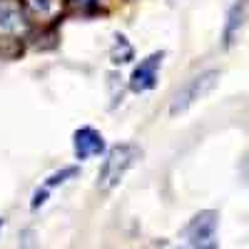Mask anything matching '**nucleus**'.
I'll use <instances>...</instances> for the list:
<instances>
[{
  "label": "nucleus",
  "instance_id": "obj_1",
  "mask_svg": "<svg viewBox=\"0 0 249 249\" xmlns=\"http://www.w3.org/2000/svg\"><path fill=\"white\" fill-rule=\"evenodd\" d=\"M140 157H142V152H140L137 144H130V142L115 144V147L107 152L105 162H102V167H100L97 187H100L102 192L115 190V187L124 179V175H127L135 164H137Z\"/></svg>",
  "mask_w": 249,
  "mask_h": 249
},
{
  "label": "nucleus",
  "instance_id": "obj_2",
  "mask_svg": "<svg viewBox=\"0 0 249 249\" xmlns=\"http://www.w3.org/2000/svg\"><path fill=\"white\" fill-rule=\"evenodd\" d=\"M217 85H219V72H217V70H204V72L195 75L192 80H187L184 85L177 90V95L172 97L170 112H172V115L187 112L192 105H197L199 100H204Z\"/></svg>",
  "mask_w": 249,
  "mask_h": 249
},
{
  "label": "nucleus",
  "instance_id": "obj_3",
  "mask_svg": "<svg viewBox=\"0 0 249 249\" xmlns=\"http://www.w3.org/2000/svg\"><path fill=\"white\" fill-rule=\"evenodd\" d=\"M217 212L204 210L192 217V222L187 224V249H219L217 239Z\"/></svg>",
  "mask_w": 249,
  "mask_h": 249
},
{
  "label": "nucleus",
  "instance_id": "obj_4",
  "mask_svg": "<svg viewBox=\"0 0 249 249\" xmlns=\"http://www.w3.org/2000/svg\"><path fill=\"white\" fill-rule=\"evenodd\" d=\"M162 53H152L150 57H144L140 65L132 70V77H130V88L132 92H147L157 85V75H160V68H162Z\"/></svg>",
  "mask_w": 249,
  "mask_h": 249
},
{
  "label": "nucleus",
  "instance_id": "obj_5",
  "mask_svg": "<svg viewBox=\"0 0 249 249\" xmlns=\"http://www.w3.org/2000/svg\"><path fill=\"white\" fill-rule=\"evenodd\" d=\"M75 157L80 162H85V160H92L97 157L102 150H105V140H102V135L92 127H80L75 132Z\"/></svg>",
  "mask_w": 249,
  "mask_h": 249
},
{
  "label": "nucleus",
  "instance_id": "obj_6",
  "mask_svg": "<svg viewBox=\"0 0 249 249\" xmlns=\"http://www.w3.org/2000/svg\"><path fill=\"white\" fill-rule=\"evenodd\" d=\"M247 18H249V0H237L230 8V13H227V23H224V45L227 48L237 43L242 28L247 25Z\"/></svg>",
  "mask_w": 249,
  "mask_h": 249
},
{
  "label": "nucleus",
  "instance_id": "obj_7",
  "mask_svg": "<svg viewBox=\"0 0 249 249\" xmlns=\"http://www.w3.org/2000/svg\"><path fill=\"white\" fill-rule=\"evenodd\" d=\"M25 30V18L18 3L0 0V35H20Z\"/></svg>",
  "mask_w": 249,
  "mask_h": 249
},
{
  "label": "nucleus",
  "instance_id": "obj_8",
  "mask_svg": "<svg viewBox=\"0 0 249 249\" xmlns=\"http://www.w3.org/2000/svg\"><path fill=\"white\" fill-rule=\"evenodd\" d=\"M23 3L40 20H53L62 8V0H23Z\"/></svg>",
  "mask_w": 249,
  "mask_h": 249
},
{
  "label": "nucleus",
  "instance_id": "obj_9",
  "mask_svg": "<svg viewBox=\"0 0 249 249\" xmlns=\"http://www.w3.org/2000/svg\"><path fill=\"white\" fill-rule=\"evenodd\" d=\"M75 175H77L75 167H65V170H60V172L50 175L48 182H45V190H53V187H57V184H65V182H68L70 177H75Z\"/></svg>",
  "mask_w": 249,
  "mask_h": 249
},
{
  "label": "nucleus",
  "instance_id": "obj_10",
  "mask_svg": "<svg viewBox=\"0 0 249 249\" xmlns=\"http://www.w3.org/2000/svg\"><path fill=\"white\" fill-rule=\"evenodd\" d=\"M242 177H244V184H247V190H249V157L242 162Z\"/></svg>",
  "mask_w": 249,
  "mask_h": 249
},
{
  "label": "nucleus",
  "instance_id": "obj_11",
  "mask_svg": "<svg viewBox=\"0 0 249 249\" xmlns=\"http://www.w3.org/2000/svg\"><path fill=\"white\" fill-rule=\"evenodd\" d=\"M3 224H5V219H3V217H0V230H3Z\"/></svg>",
  "mask_w": 249,
  "mask_h": 249
}]
</instances>
